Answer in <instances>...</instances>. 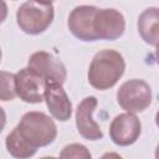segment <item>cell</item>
I'll list each match as a JSON object with an SVG mask.
<instances>
[{
	"mask_svg": "<svg viewBox=\"0 0 159 159\" xmlns=\"http://www.w3.org/2000/svg\"><path fill=\"white\" fill-rule=\"evenodd\" d=\"M124 70L125 62L118 51L111 48L101 50L91 61L87 75L88 82L98 91L109 89L120 80Z\"/></svg>",
	"mask_w": 159,
	"mask_h": 159,
	"instance_id": "1",
	"label": "cell"
},
{
	"mask_svg": "<svg viewBox=\"0 0 159 159\" xmlns=\"http://www.w3.org/2000/svg\"><path fill=\"white\" fill-rule=\"evenodd\" d=\"M15 128L20 135L36 149L51 144L57 137L55 122L43 112L31 111L25 113Z\"/></svg>",
	"mask_w": 159,
	"mask_h": 159,
	"instance_id": "2",
	"label": "cell"
},
{
	"mask_svg": "<svg viewBox=\"0 0 159 159\" xmlns=\"http://www.w3.org/2000/svg\"><path fill=\"white\" fill-rule=\"evenodd\" d=\"M55 17L52 4H42L36 0L24 2L16 11V21L25 34L40 35L47 30Z\"/></svg>",
	"mask_w": 159,
	"mask_h": 159,
	"instance_id": "3",
	"label": "cell"
},
{
	"mask_svg": "<svg viewBox=\"0 0 159 159\" xmlns=\"http://www.w3.org/2000/svg\"><path fill=\"white\" fill-rule=\"evenodd\" d=\"M117 102L125 112H143L152 103V88L143 80L125 81L117 91Z\"/></svg>",
	"mask_w": 159,
	"mask_h": 159,
	"instance_id": "4",
	"label": "cell"
},
{
	"mask_svg": "<svg viewBox=\"0 0 159 159\" xmlns=\"http://www.w3.org/2000/svg\"><path fill=\"white\" fill-rule=\"evenodd\" d=\"M46 81L29 66L15 73L16 94L26 103H41L45 101Z\"/></svg>",
	"mask_w": 159,
	"mask_h": 159,
	"instance_id": "5",
	"label": "cell"
},
{
	"mask_svg": "<svg viewBox=\"0 0 159 159\" xmlns=\"http://www.w3.org/2000/svg\"><path fill=\"white\" fill-rule=\"evenodd\" d=\"M27 66L37 72L46 83H61L63 84L67 77V70L63 62L46 51L34 52L27 62Z\"/></svg>",
	"mask_w": 159,
	"mask_h": 159,
	"instance_id": "6",
	"label": "cell"
},
{
	"mask_svg": "<svg viewBox=\"0 0 159 159\" xmlns=\"http://www.w3.org/2000/svg\"><path fill=\"white\" fill-rule=\"evenodd\" d=\"M142 133V123L134 113L127 112L114 117L109 125V137L119 147H128L137 142Z\"/></svg>",
	"mask_w": 159,
	"mask_h": 159,
	"instance_id": "7",
	"label": "cell"
},
{
	"mask_svg": "<svg viewBox=\"0 0 159 159\" xmlns=\"http://www.w3.org/2000/svg\"><path fill=\"white\" fill-rule=\"evenodd\" d=\"M98 7L92 5L76 6L68 16V29L71 34L81 41H97L94 31V17Z\"/></svg>",
	"mask_w": 159,
	"mask_h": 159,
	"instance_id": "8",
	"label": "cell"
},
{
	"mask_svg": "<svg viewBox=\"0 0 159 159\" xmlns=\"http://www.w3.org/2000/svg\"><path fill=\"white\" fill-rule=\"evenodd\" d=\"M125 30V20L116 9H98L94 17V31L98 40L113 41L119 39Z\"/></svg>",
	"mask_w": 159,
	"mask_h": 159,
	"instance_id": "9",
	"label": "cell"
},
{
	"mask_svg": "<svg viewBox=\"0 0 159 159\" xmlns=\"http://www.w3.org/2000/svg\"><path fill=\"white\" fill-rule=\"evenodd\" d=\"M98 104L94 96L83 98L76 108V127L78 133L87 140H99L103 132L93 119V112Z\"/></svg>",
	"mask_w": 159,
	"mask_h": 159,
	"instance_id": "10",
	"label": "cell"
},
{
	"mask_svg": "<svg viewBox=\"0 0 159 159\" xmlns=\"http://www.w3.org/2000/svg\"><path fill=\"white\" fill-rule=\"evenodd\" d=\"M45 102L51 116L66 122L72 116V103L61 83H47L45 88Z\"/></svg>",
	"mask_w": 159,
	"mask_h": 159,
	"instance_id": "11",
	"label": "cell"
},
{
	"mask_svg": "<svg viewBox=\"0 0 159 159\" xmlns=\"http://www.w3.org/2000/svg\"><path fill=\"white\" fill-rule=\"evenodd\" d=\"M138 32L142 40L152 46L159 45V7H148L138 17Z\"/></svg>",
	"mask_w": 159,
	"mask_h": 159,
	"instance_id": "12",
	"label": "cell"
},
{
	"mask_svg": "<svg viewBox=\"0 0 159 159\" xmlns=\"http://www.w3.org/2000/svg\"><path fill=\"white\" fill-rule=\"evenodd\" d=\"M5 145L7 152L15 158H30L35 155V153L37 152L36 148H34L29 142H26L20 135L16 128H14L7 134L5 139Z\"/></svg>",
	"mask_w": 159,
	"mask_h": 159,
	"instance_id": "13",
	"label": "cell"
},
{
	"mask_svg": "<svg viewBox=\"0 0 159 159\" xmlns=\"http://www.w3.org/2000/svg\"><path fill=\"white\" fill-rule=\"evenodd\" d=\"M16 94L15 75L1 71V101H12Z\"/></svg>",
	"mask_w": 159,
	"mask_h": 159,
	"instance_id": "14",
	"label": "cell"
},
{
	"mask_svg": "<svg viewBox=\"0 0 159 159\" xmlns=\"http://www.w3.org/2000/svg\"><path fill=\"white\" fill-rule=\"evenodd\" d=\"M61 158H77V159H89L91 158V153L89 150L80 143H72L66 145L62 152L60 153Z\"/></svg>",
	"mask_w": 159,
	"mask_h": 159,
	"instance_id": "15",
	"label": "cell"
},
{
	"mask_svg": "<svg viewBox=\"0 0 159 159\" xmlns=\"http://www.w3.org/2000/svg\"><path fill=\"white\" fill-rule=\"evenodd\" d=\"M155 57H157V62L159 65V45H157V50H155Z\"/></svg>",
	"mask_w": 159,
	"mask_h": 159,
	"instance_id": "16",
	"label": "cell"
},
{
	"mask_svg": "<svg viewBox=\"0 0 159 159\" xmlns=\"http://www.w3.org/2000/svg\"><path fill=\"white\" fill-rule=\"evenodd\" d=\"M39 2H42V4H52L55 0H36Z\"/></svg>",
	"mask_w": 159,
	"mask_h": 159,
	"instance_id": "17",
	"label": "cell"
},
{
	"mask_svg": "<svg viewBox=\"0 0 159 159\" xmlns=\"http://www.w3.org/2000/svg\"><path fill=\"white\" fill-rule=\"evenodd\" d=\"M155 123H157V125H158V128H159V111H158L157 114H155Z\"/></svg>",
	"mask_w": 159,
	"mask_h": 159,
	"instance_id": "18",
	"label": "cell"
},
{
	"mask_svg": "<svg viewBox=\"0 0 159 159\" xmlns=\"http://www.w3.org/2000/svg\"><path fill=\"white\" fill-rule=\"evenodd\" d=\"M155 158L159 159V144L157 145V149H155Z\"/></svg>",
	"mask_w": 159,
	"mask_h": 159,
	"instance_id": "19",
	"label": "cell"
}]
</instances>
